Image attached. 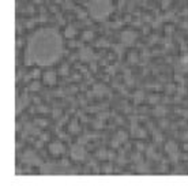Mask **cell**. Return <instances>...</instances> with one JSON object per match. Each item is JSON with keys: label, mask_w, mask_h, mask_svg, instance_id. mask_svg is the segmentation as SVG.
<instances>
[{"label": "cell", "mask_w": 188, "mask_h": 191, "mask_svg": "<svg viewBox=\"0 0 188 191\" xmlns=\"http://www.w3.org/2000/svg\"><path fill=\"white\" fill-rule=\"evenodd\" d=\"M62 55V40L52 29H42L29 40L26 53L27 64H52Z\"/></svg>", "instance_id": "obj_1"}, {"label": "cell", "mask_w": 188, "mask_h": 191, "mask_svg": "<svg viewBox=\"0 0 188 191\" xmlns=\"http://www.w3.org/2000/svg\"><path fill=\"white\" fill-rule=\"evenodd\" d=\"M85 154H86V152L85 149L80 146V145H76V146H72V149H71V157H72L75 161H80L85 158Z\"/></svg>", "instance_id": "obj_2"}, {"label": "cell", "mask_w": 188, "mask_h": 191, "mask_svg": "<svg viewBox=\"0 0 188 191\" xmlns=\"http://www.w3.org/2000/svg\"><path fill=\"white\" fill-rule=\"evenodd\" d=\"M49 152H51L53 156H59L64 152V146H63L62 143H59V142H53V143L49 145Z\"/></svg>", "instance_id": "obj_3"}, {"label": "cell", "mask_w": 188, "mask_h": 191, "mask_svg": "<svg viewBox=\"0 0 188 191\" xmlns=\"http://www.w3.org/2000/svg\"><path fill=\"white\" fill-rule=\"evenodd\" d=\"M44 82L47 83V85H53V83L56 82V75H55V72H52V71L45 72V74H44Z\"/></svg>", "instance_id": "obj_4"}, {"label": "cell", "mask_w": 188, "mask_h": 191, "mask_svg": "<svg viewBox=\"0 0 188 191\" xmlns=\"http://www.w3.org/2000/svg\"><path fill=\"white\" fill-rule=\"evenodd\" d=\"M165 149H166V152H168V153H172V154L174 156V153H176V150H177V146H176V145L173 143V142H169V143L166 145V147H165Z\"/></svg>", "instance_id": "obj_5"}, {"label": "cell", "mask_w": 188, "mask_h": 191, "mask_svg": "<svg viewBox=\"0 0 188 191\" xmlns=\"http://www.w3.org/2000/svg\"><path fill=\"white\" fill-rule=\"evenodd\" d=\"M70 131H71V133H76V131H78V123H76V122H72V123H71Z\"/></svg>", "instance_id": "obj_6"}, {"label": "cell", "mask_w": 188, "mask_h": 191, "mask_svg": "<svg viewBox=\"0 0 188 191\" xmlns=\"http://www.w3.org/2000/svg\"><path fill=\"white\" fill-rule=\"evenodd\" d=\"M125 138H127V135H125L124 133H119V135H117L116 139L119 141V142H123V141H125Z\"/></svg>", "instance_id": "obj_7"}, {"label": "cell", "mask_w": 188, "mask_h": 191, "mask_svg": "<svg viewBox=\"0 0 188 191\" xmlns=\"http://www.w3.org/2000/svg\"><path fill=\"white\" fill-rule=\"evenodd\" d=\"M40 89V83L38 82H33L30 86V90H33V92H36V90H38Z\"/></svg>", "instance_id": "obj_8"}, {"label": "cell", "mask_w": 188, "mask_h": 191, "mask_svg": "<svg viewBox=\"0 0 188 191\" xmlns=\"http://www.w3.org/2000/svg\"><path fill=\"white\" fill-rule=\"evenodd\" d=\"M142 98H143V93H142V92H138V93L135 94V100H136V103H141Z\"/></svg>", "instance_id": "obj_9"}, {"label": "cell", "mask_w": 188, "mask_h": 191, "mask_svg": "<svg viewBox=\"0 0 188 191\" xmlns=\"http://www.w3.org/2000/svg\"><path fill=\"white\" fill-rule=\"evenodd\" d=\"M164 114H165V109L162 108V107H160V108L156 109V115H158V116H162Z\"/></svg>", "instance_id": "obj_10"}, {"label": "cell", "mask_w": 188, "mask_h": 191, "mask_svg": "<svg viewBox=\"0 0 188 191\" xmlns=\"http://www.w3.org/2000/svg\"><path fill=\"white\" fill-rule=\"evenodd\" d=\"M105 154H106V152H105V150H99V152H98V157H99V158H105Z\"/></svg>", "instance_id": "obj_11"}, {"label": "cell", "mask_w": 188, "mask_h": 191, "mask_svg": "<svg viewBox=\"0 0 188 191\" xmlns=\"http://www.w3.org/2000/svg\"><path fill=\"white\" fill-rule=\"evenodd\" d=\"M154 139H156L157 142H161V141H162V137H161L160 134H156V135H154Z\"/></svg>", "instance_id": "obj_12"}, {"label": "cell", "mask_w": 188, "mask_h": 191, "mask_svg": "<svg viewBox=\"0 0 188 191\" xmlns=\"http://www.w3.org/2000/svg\"><path fill=\"white\" fill-rule=\"evenodd\" d=\"M62 74H67V66H63L62 67Z\"/></svg>", "instance_id": "obj_13"}, {"label": "cell", "mask_w": 188, "mask_h": 191, "mask_svg": "<svg viewBox=\"0 0 188 191\" xmlns=\"http://www.w3.org/2000/svg\"><path fill=\"white\" fill-rule=\"evenodd\" d=\"M38 124H40V126H45L47 122H45V120H38Z\"/></svg>", "instance_id": "obj_14"}, {"label": "cell", "mask_w": 188, "mask_h": 191, "mask_svg": "<svg viewBox=\"0 0 188 191\" xmlns=\"http://www.w3.org/2000/svg\"><path fill=\"white\" fill-rule=\"evenodd\" d=\"M185 149H187V150H188V145H185Z\"/></svg>", "instance_id": "obj_15"}]
</instances>
